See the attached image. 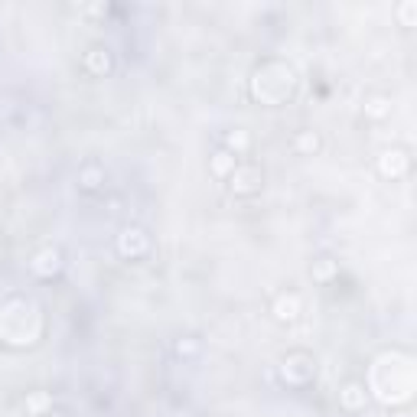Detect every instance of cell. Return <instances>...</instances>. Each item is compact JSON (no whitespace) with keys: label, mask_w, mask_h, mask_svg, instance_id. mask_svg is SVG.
<instances>
[{"label":"cell","mask_w":417,"mask_h":417,"mask_svg":"<svg viewBox=\"0 0 417 417\" xmlns=\"http://www.w3.org/2000/svg\"><path fill=\"white\" fill-rule=\"evenodd\" d=\"M300 313H303V300H300V294H297V290L278 294V297H274V303H270V317L278 320V323H284V326L297 323V320H300Z\"/></svg>","instance_id":"obj_1"},{"label":"cell","mask_w":417,"mask_h":417,"mask_svg":"<svg viewBox=\"0 0 417 417\" xmlns=\"http://www.w3.org/2000/svg\"><path fill=\"white\" fill-rule=\"evenodd\" d=\"M261 183H264V173L258 170V167H235V173L228 176V186H232V193H238V196H251V193H258L261 189Z\"/></svg>","instance_id":"obj_2"},{"label":"cell","mask_w":417,"mask_h":417,"mask_svg":"<svg viewBox=\"0 0 417 417\" xmlns=\"http://www.w3.org/2000/svg\"><path fill=\"white\" fill-rule=\"evenodd\" d=\"M408 170H411V157H408V150H401V147L381 150V157H379V173H381V176L398 179V176H404Z\"/></svg>","instance_id":"obj_3"},{"label":"cell","mask_w":417,"mask_h":417,"mask_svg":"<svg viewBox=\"0 0 417 417\" xmlns=\"http://www.w3.org/2000/svg\"><path fill=\"white\" fill-rule=\"evenodd\" d=\"M147 245H150L147 232H144V228H137V225H127V228L117 235V251H121L124 258L144 255V251H147Z\"/></svg>","instance_id":"obj_4"},{"label":"cell","mask_w":417,"mask_h":417,"mask_svg":"<svg viewBox=\"0 0 417 417\" xmlns=\"http://www.w3.org/2000/svg\"><path fill=\"white\" fill-rule=\"evenodd\" d=\"M30 270L39 274V278H53V274H59L62 270V251L59 248H43L39 255H33Z\"/></svg>","instance_id":"obj_5"},{"label":"cell","mask_w":417,"mask_h":417,"mask_svg":"<svg viewBox=\"0 0 417 417\" xmlns=\"http://www.w3.org/2000/svg\"><path fill=\"white\" fill-rule=\"evenodd\" d=\"M339 404H342L346 411H362L365 404H369V391H365L362 381H349V385H342Z\"/></svg>","instance_id":"obj_6"},{"label":"cell","mask_w":417,"mask_h":417,"mask_svg":"<svg viewBox=\"0 0 417 417\" xmlns=\"http://www.w3.org/2000/svg\"><path fill=\"white\" fill-rule=\"evenodd\" d=\"M235 167H238V157H232L228 150H216L212 160H208V170H212V176H218V179H228L235 173Z\"/></svg>","instance_id":"obj_7"},{"label":"cell","mask_w":417,"mask_h":417,"mask_svg":"<svg viewBox=\"0 0 417 417\" xmlns=\"http://www.w3.org/2000/svg\"><path fill=\"white\" fill-rule=\"evenodd\" d=\"M101 186H105V170H101L98 163H88L78 170V189H85V193H98Z\"/></svg>","instance_id":"obj_8"},{"label":"cell","mask_w":417,"mask_h":417,"mask_svg":"<svg viewBox=\"0 0 417 417\" xmlns=\"http://www.w3.org/2000/svg\"><path fill=\"white\" fill-rule=\"evenodd\" d=\"M85 69L92 72V75H105V72H111V53L105 46H92L85 53Z\"/></svg>","instance_id":"obj_9"},{"label":"cell","mask_w":417,"mask_h":417,"mask_svg":"<svg viewBox=\"0 0 417 417\" xmlns=\"http://www.w3.org/2000/svg\"><path fill=\"white\" fill-rule=\"evenodd\" d=\"M222 144H225L222 150H228L232 157H241V154H248V147H251V137H248V131L235 127V131H228V134H225V140H222Z\"/></svg>","instance_id":"obj_10"},{"label":"cell","mask_w":417,"mask_h":417,"mask_svg":"<svg viewBox=\"0 0 417 417\" xmlns=\"http://www.w3.org/2000/svg\"><path fill=\"white\" fill-rule=\"evenodd\" d=\"M320 147H323V140H320L317 131H300V134L294 137V150H297L300 157H313Z\"/></svg>","instance_id":"obj_11"},{"label":"cell","mask_w":417,"mask_h":417,"mask_svg":"<svg viewBox=\"0 0 417 417\" xmlns=\"http://www.w3.org/2000/svg\"><path fill=\"white\" fill-rule=\"evenodd\" d=\"M388 115H391V101H388L385 95H371V98L365 101V117H375V121H385Z\"/></svg>","instance_id":"obj_12"},{"label":"cell","mask_w":417,"mask_h":417,"mask_svg":"<svg viewBox=\"0 0 417 417\" xmlns=\"http://www.w3.org/2000/svg\"><path fill=\"white\" fill-rule=\"evenodd\" d=\"M199 352V342L196 339H179L176 342V356H196Z\"/></svg>","instance_id":"obj_13"},{"label":"cell","mask_w":417,"mask_h":417,"mask_svg":"<svg viewBox=\"0 0 417 417\" xmlns=\"http://www.w3.org/2000/svg\"><path fill=\"white\" fill-rule=\"evenodd\" d=\"M329 270H336V264H332L329 258H320V268L313 270V274H317V278H326V274H329Z\"/></svg>","instance_id":"obj_14"},{"label":"cell","mask_w":417,"mask_h":417,"mask_svg":"<svg viewBox=\"0 0 417 417\" xmlns=\"http://www.w3.org/2000/svg\"><path fill=\"white\" fill-rule=\"evenodd\" d=\"M43 417H69V414H59V411H56V414H43Z\"/></svg>","instance_id":"obj_15"}]
</instances>
